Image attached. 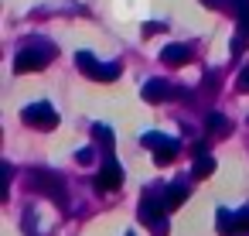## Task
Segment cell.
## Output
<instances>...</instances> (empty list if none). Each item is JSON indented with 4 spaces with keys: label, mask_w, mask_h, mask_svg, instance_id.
Here are the masks:
<instances>
[{
    "label": "cell",
    "mask_w": 249,
    "mask_h": 236,
    "mask_svg": "<svg viewBox=\"0 0 249 236\" xmlns=\"http://www.w3.org/2000/svg\"><path fill=\"white\" fill-rule=\"evenodd\" d=\"M235 226H239V233H249V205L235 212Z\"/></svg>",
    "instance_id": "2e32d148"
},
{
    "label": "cell",
    "mask_w": 249,
    "mask_h": 236,
    "mask_svg": "<svg viewBox=\"0 0 249 236\" xmlns=\"http://www.w3.org/2000/svg\"><path fill=\"white\" fill-rule=\"evenodd\" d=\"M21 117H24V123L35 127V130H55V127H58V113H55L52 103H31V106H24Z\"/></svg>",
    "instance_id": "5b68a950"
},
{
    "label": "cell",
    "mask_w": 249,
    "mask_h": 236,
    "mask_svg": "<svg viewBox=\"0 0 249 236\" xmlns=\"http://www.w3.org/2000/svg\"><path fill=\"white\" fill-rule=\"evenodd\" d=\"M160 31H167L164 21H150V24H143V35H160Z\"/></svg>",
    "instance_id": "ac0fdd59"
},
{
    "label": "cell",
    "mask_w": 249,
    "mask_h": 236,
    "mask_svg": "<svg viewBox=\"0 0 249 236\" xmlns=\"http://www.w3.org/2000/svg\"><path fill=\"white\" fill-rule=\"evenodd\" d=\"M215 229H218L222 236H232V233H239V226H235V212H229V209H218V212H215Z\"/></svg>",
    "instance_id": "8fae6325"
},
{
    "label": "cell",
    "mask_w": 249,
    "mask_h": 236,
    "mask_svg": "<svg viewBox=\"0 0 249 236\" xmlns=\"http://www.w3.org/2000/svg\"><path fill=\"white\" fill-rule=\"evenodd\" d=\"M235 89H239V93H249V69H242V72H239V79H235Z\"/></svg>",
    "instance_id": "d6986e66"
},
{
    "label": "cell",
    "mask_w": 249,
    "mask_h": 236,
    "mask_svg": "<svg viewBox=\"0 0 249 236\" xmlns=\"http://www.w3.org/2000/svg\"><path fill=\"white\" fill-rule=\"evenodd\" d=\"M28 188L31 192H38V195H48L52 202H58V205H65L69 202V195H65V185H62V178L58 175H52V171H31L28 175Z\"/></svg>",
    "instance_id": "7a4b0ae2"
},
{
    "label": "cell",
    "mask_w": 249,
    "mask_h": 236,
    "mask_svg": "<svg viewBox=\"0 0 249 236\" xmlns=\"http://www.w3.org/2000/svg\"><path fill=\"white\" fill-rule=\"evenodd\" d=\"M212 171H215V157H208V154H201V157L195 161V168H191L195 178H208Z\"/></svg>",
    "instance_id": "5bb4252c"
},
{
    "label": "cell",
    "mask_w": 249,
    "mask_h": 236,
    "mask_svg": "<svg viewBox=\"0 0 249 236\" xmlns=\"http://www.w3.org/2000/svg\"><path fill=\"white\" fill-rule=\"evenodd\" d=\"M174 96H181V89H174V86L164 82V79H147V82H143V99H147L150 106H157V103H171Z\"/></svg>",
    "instance_id": "52a82bcc"
},
{
    "label": "cell",
    "mask_w": 249,
    "mask_h": 236,
    "mask_svg": "<svg viewBox=\"0 0 249 236\" xmlns=\"http://www.w3.org/2000/svg\"><path fill=\"white\" fill-rule=\"evenodd\" d=\"M160 62L164 65H184V62H191V48L188 45H164Z\"/></svg>",
    "instance_id": "9c48e42d"
},
{
    "label": "cell",
    "mask_w": 249,
    "mask_h": 236,
    "mask_svg": "<svg viewBox=\"0 0 249 236\" xmlns=\"http://www.w3.org/2000/svg\"><path fill=\"white\" fill-rule=\"evenodd\" d=\"M92 157H96V151H92V147H82V151H75V161H79V164H92Z\"/></svg>",
    "instance_id": "e0dca14e"
},
{
    "label": "cell",
    "mask_w": 249,
    "mask_h": 236,
    "mask_svg": "<svg viewBox=\"0 0 249 236\" xmlns=\"http://www.w3.org/2000/svg\"><path fill=\"white\" fill-rule=\"evenodd\" d=\"M229 11L235 18H249V0H229Z\"/></svg>",
    "instance_id": "9a60e30c"
},
{
    "label": "cell",
    "mask_w": 249,
    "mask_h": 236,
    "mask_svg": "<svg viewBox=\"0 0 249 236\" xmlns=\"http://www.w3.org/2000/svg\"><path fill=\"white\" fill-rule=\"evenodd\" d=\"M205 127H208V134H218V137H229V134H232V123H229V117H222V113H208V117H205Z\"/></svg>",
    "instance_id": "30bf717a"
},
{
    "label": "cell",
    "mask_w": 249,
    "mask_h": 236,
    "mask_svg": "<svg viewBox=\"0 0 249 236\" xmlns=\"http://www.w3.org/2000/svg\"><path fill=\"white\" fill-rule=\"evenodd\" d=\"M75 65H79V72H86V76L96 79V82H113V79L120 76V62H99V59L89 55V52H79V55H75Z\"/></svg>",
    "instance_id": "3957f363"
},
{
    "label": "cell",
    "mask_w": 249,
    "mask_h": 236,
    "mask_svg": "<svg viewBox=\"0 0 249 236\" xmlns=\"http://www.w3.org/2000/svg\"><path fill=\"white\" fill-rule=\"evenodd\" d=\"M205 4H208V7H218V4H222V0H205Z\"/></svg>",
    "instance_id": "ffe728a7"
},
{
    "label": "cell",
    "mask_w": 249,
    "mask_h": 236,
    "mask_svg": "<svg viewBox=\"0 0 249 236\" xmlns=\"http://www.w3.org/2000/svg\"><path fill=\"white\" fill-rule=\"evenodd\" d=\"M143 147H154V164H171L174 157H178V151H181V140L178 137H164V134H143Z\"/></svg>",
    "instance_id": "277c9868"
},
{
    "label": "cell",
    "mask_w": 249,
    "mask_h": 236,
    "mask_svg": "<svg viewBox=\"0 0 249 236\" xmlns=\"http://www.w3.org/2000/svg\"><path fill=\"white\" fill-rule=\"evenodd\" d=\"M123 185V168L116 164V157L109 154L106 161H103V168H99V175H96V192L99 195H106V192H116Z\"/></svg>",
    "instance_id": "8992f818"
},
{
    "label": "cell",
    "mask_w": 249,
    "mask_h": 236,
    "mask_svg": "<svg viewBox=\"0 0 249 236\" xmlns=\"http://www.w3.org/2000/svg\"><path fill=\"white\" fill-rule=\"evenodd\" d=\"M184 195H188V188H184V185H167V188H160V192H157V202H160V209H164V212H174V209L184 202Z\"/></svg>",
    "instance_id": "ba28073f"
},
{
    "label": "cell",
    "mask_w": 249,
    "mask_h": 236,
    "mask_svg": "<svg viewBox=\"0 0 249 236\" xmlns=\"http://www.w3.org/2000/svg\"><path fill=\"white\" fill-rule=\"evenodd\" d=\"M52 59H55V45H48V41H31L28 48L18 52L14 69H18V72H38V69H45Z\"/></svg>",
    "instance_id": "6da1fadb"
},
{
    "label": "cell",
    "mask_w": 249,
    "mask_h": 236,
    "mask_svg": "<svg viewBox=\"0 0 249 236\" xmlns=\"http://www.w3.org/2000/svg\"><path fill=\"white\" fill-rule=\"evenodd\" d=\"M92 137L103 144V151H113V144H116V134H113L106 123H92Z\"/></svg>",
    "instance_id": "4fadbf2b"
},
{
    "label": "cell",
    "mask_w": 249,
    "mask_h": 236,
    "mask_svg": "<svg viewBox=\"0 0 249 236\" xmlns=\"http://www.w3.org/2000/svg\"><path fill=\"white\" fill-rule=\"evenodd\" d=\"M242 48H249V18H239V28L232 35V55H242Z\"/></svg>",
    "instance_id": "7c38bea8"
},
{
    "label": "cell",
    "mask_w": 249,
    "mask_h": 236,
    "mask_svg": "<svg viewBox=\"0 0 249 236\" xmlns=\"http://www.w3.org/2000/svg\"><path fill=\"white\" fill-rule=\"evenodd\" d=\"M126 236H133V233H126Z\"/></svg>",
    "instance_id": "44dd1931"
}]
</instances>
